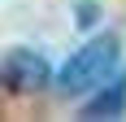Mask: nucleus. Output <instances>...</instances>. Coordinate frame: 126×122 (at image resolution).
Here are the masks:
<instances>
[{
    "instance_id": "1",
    "label": "nucleus",
    "mask_w": 126,
    "mask_h": 122,
    "mask_svg": "<svg viewBox=\"0 0 126 122\" xmlns=\"http://www.w3.org/2000/svg\"><path fill=\"white\" fill-rule=\"evenodd\" d=\"M117 61H122V44L113 35H96L91 44H83L74 57L65 61V70L57 74V87L65 96H87L100 83H109V74L117 70Z\"/></svg>"
},
{
    "instance_id": "2",
    "label": "nucleus",
    "mask_w": 126,
    "mask_h": 122,
    "mask_svg": "<svg viewBox=\"0 0 126 122\" xmlns=\"http://www.w3.org/2000/svg\"><path fill=\"white\" fill-rule=\"evenodd\" d=\"M0 83L9 92H22V96L26 92H44L52 83V65L35 48H9L4 61H0Z\"/></svg>"
},
{
    "instance_id": "3",
    "label": "nucleus",
    "mask_w": 126,
    "mask_h": 122,
    "mask_svg": "<svg viewBox=\"0 0 126 122\" xmlns=\"http://www.w3.org/2000/svg\"><path fill=\"white\" fill-rule=\"evenodd\" d=\"M122 109H126V70H117L113 79H109V87H100V96H91L87 105H83V118H87V122L117 118Z\"/></svg>"
}]
</instances>
